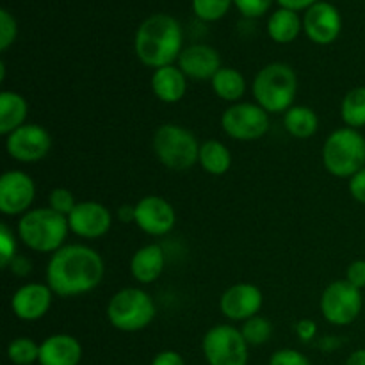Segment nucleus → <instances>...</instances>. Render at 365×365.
Here are the masks:
<instances>
[{"mask_svg": "<svg viewBox=\"0 0 365 365\" xmlns=\"http://www.w3.org/2000/svg\"><path fill=\"white\" fill-rule=\"evenodd\" d=\"M106 266L96 250L86 245H64L52 253L46 266V285L59 298H75L95 291Z\"/></svg>", "mask_w": 365, "mask_h": 365, "instance_id": "obj_1", "label": "nucleus"}, {"mask_svg": "<svg viewBox=\"0 0 365 365\" xmlns=\"http://www.w3.org/2000/svg\"><path fill=\"white\" fill-rule=\"evenodd\" d=\"M182 27L178 20L164 13L152 14L139 25L134 39L138 59L145 66L159 70L178 61L182 53Z\"/></svg>", "mask_w": 365, "mask_h": 365, "instance_id": "obj_2", "label": "nucleus"}, {"mask_svg": "<svg viewBox=\"0 0 365 365\" xmlns=\"http://www.w3.org/2000/svg\"><path fill=\"white\" fill-rule=\"evenodd\" d=\"M70 232L68 217L50 207L32 209L20 216L16 235L29 250L38 253H56L64 246Z\"/></svg>", "mask_w": 365, "mask_h": 365, "instance_id": "obj_3", "label": "nucleus"}, {"mask_svg": "<svg viewBox=\"0 0 365 365\" xmlns=\"http://www.w3.org/2000/svg\"><path fill=\"white\" fill-rule=\"evenodd\" d=\"M252 91L266 113H287L298 95V75L289 64L271 63L255 75Z\"/></svg>", "mask_w": 365, "mask_h": 365, "instance_id": "obj_4", "label": "nucleus"}, {"mask_svg": "<svg viewBox=\"0 0 365 365\" xmlns=\"http://www.w3.org/2000/svg\"><path fill=\"white\" fill-rule=\"evenodd\" d=\"M321 157L328 173L351 178L365 168V138L356 128H337L324 141Z\"/></svg>", "mask_w": 365, "mask_h": 365, "instance_id": "obj_5", "label": "nucleus"}, {"mask_svg": "<svg viewBox=\"0 0 365 365\" xmlns=\"http://www.w3.org/2000/svg\"><path fill=\"white\" fill-rule=\"evenodd\" d=\"M157 316L152 296L139 287L118 291L107 303V319L116 330L134 334L145 330Z\"/></svg>", "mask_w": 365, "mask_h": 365, "instance_id": "obj_6", "label": "nucleus"}, {"mask_svg": "<svg viewBox=\"0 0 365 365\" xmlns=\"http://www.w3.org/2000/svg\"><path fill=\"white\" fill-rule=\"evenodd\" d=\"M200 143L182 125H160L153 134V152L163 166L171 171H187L200 160Z\"/></svg>", "mask_w": 365, "mask_h": 365, "instance_id": "obj_7", "label": "nucleus"}, {"mask_svg": "<svg viewBox=\"0 0 365 365\" xmlns=\"http://www.w3.org/2000/svg\"><path fill=\"white\" fill-rule=\"evenodd\" d=\"M202 351L209 365H248V342L241 330L217 324L205 334Z\"/></svg>", "mask_w": 365, "mask_h": 365, "instance_id": "obj_8", "label": "nucleus"}, {"mask_svg": "<svg viewBox=\"0 0 365 365\" xmlns=\"http://www.w3.org/2000/svg\"><path fill=\"white\" fill-rule=\"evenodd\" d=\"M362 291L348 280H335L321 294L319 309L324 319L335 327H348L364 309Z\"/></svg>", "mask_w": 365, "mask_h": 365, "instance_id": "obj_9", "label": "nucleus"}, {"mask_svg": "<svg viewBox=\"0 0 365 365\" xmlns=\"http://www.w3.org/2000/svg\"><path fill=\"white\" fill-rule=\"evenodd\" d=\"M221 127L235 141H257L269 130V113L259 103L237 102L223 113Z\"/></svg>", "mask_w": 365, "mask_h": 365, "instance_id": "obj_10", "label": "nucleus"}, {"mask_svg": "<svg viewBox=\"0 0 365 365\" xmlns=\"http://www.w3.org/2000/svg\"><path fill=\"white\" fill-rule=\"evenodd\" d=\"M52 148V138L41 125L25 123L6 138V152L18 163H38L45 159Z\"/></svg>", "mask_w": 365, "mask_h": 365, "instance_id": "obj_11", "label": "nucleus"}, {"mask_svg": "<svg viewBox=\"0 0 365 365\" xmlns=\"http://www.w3.org/2000/svg\"><path fill=\"white\" fill-rule=\"evenodd\" d=\"M36 198V184L27 173L6 171L0 177V212L4 216H24Z\"/></svg>", "mask_w": 365, "mask_h": 365, "instance_id": "obj_12", "label": "nucleus"}, {"mask_svg": "<svg viewBox=\"0 0 365 365\" xmlns=\"http://www.w3.org/2000/svg\"><path fill=\"white\" fill-rule=\"evenodd\" d=\"M177 223V212L173 205L163 196H145L135 203V225L145 234L160 237L170 234Z\"/></svg>", "mask_w": 365, "mask_h": 365, "instance_id": "obj_13", "label": "nucleus"}, {"mask_svg": "<svg viewBox=\"0 0 365 365\" xmlns=\"http://www.w3.org/2000/svg\"><path fill=\"white\" fill-rule=\"evenodd\" d=\"M303 31L310 41L317 45H330L342 31V16L330 2H316L303 16Z\"/></svg>", "mask_w": 365, "mask_h": 365, "instance_id": "obj_14", "label": "nucleus"}, {"mask_svg": "<svg viewBox=\"0 0 365 365\" xmlns=\"http://www.w3.org/2000/svg\"><path fill=\"white\" fill-rule=\"evenodd\" d=\"M264 296L257 285L234 284L221 294L220 310L230 321H248L250 317L259 316L262 309Z\"/></svg>", "mask_w": 365, "mask_h": 365, "instance_id": "obj_15", "label": "nucleus"}, {"mask_svg": "<svg viewBox=\"0 0 365 365\" xmlns=\"http://www.w3.org/2000/svg\"><path fill=\"white\" fill-rule=\"evenodd\" d=\"M68 225L78 237L98 239L113 227V214L98 202H81L68 216Z\"/></svg>", "mask_w": 365, "mask_h": 365, "instance_id": "obj_16", "label": "nucleus"}, {"mask_svg": "<svg viewBox=\"0 0 365 365\" xmlns=\"http://www.w3.org/2000/svg\"><path fill=\"white\" fill-rule=\"evenodd\" d=\"M53 291L45 284L39 282H32V284H25L18 289L11 298V309H13L14 316L21 321H38L52 307Z\"/></svg>", "mask_w": 365, "mask_h": 365, "instance_id": "obj_17", "label": "nucleus"}, {"mask_svg": "<svg viewBox=\"0 0 365 365\" xmlns=\"http://www.w3.org/2000/svg\"><path fill=\"white\" fill-rule=\"evenodd\" d=\"M178 68L185 77L195 81H212L214 75L221 70V57L216 48L203 43L189 45L182 50L178 57Z\"/></svg>", "mask_w": 365, "mask_h": 365, "instance_id": "obj_18", "label": "nucleus"}, {"mask_svg": "<svg viewBox=\"0 0 365 365\" xmlns=\"http://www.w3.org/2000/svg\"><path fill=\"white\" fill-rule=\"evenodd\" d=\"M82 346L68 334L50 335L39 344V365H78Z\"/></svg>", "mask_w": 365, "mask_h": 365, "instance_id": "obj_19", "label": "nucleus"}, {"mask_svg": "<svg viewBox=\"0 0 365 365\" xmlns=\"http://www.w3.org/2000/svg\"><path fill=\"white\" fill-rule=\"evenodd\" d=\"M150 84H152L153 95L164 103L180 102L187 91V77L180 68L173 64L153 71Z\"/></svg>", "mask_w": 365, "mask_h": 365, "instance_id": "obj_20", "label": "nucleus"}, {"mask_svg": "<svg viewBox=\"0 0 365 365\" xmlns=\"http://www.w3.org/2000/svg\"><path fill=\"white\" fill-rule=\"evenodd\" d=\"M166 257L160 245H146L130 259V273L139 284H153L163 274Z\"/></svg>", "mask_w": 365, "mask_h": 365, "instance_id": "obj_21", "label": "nucleus"}, {"mask_svg": "<svg viewBox=\"0 0 365 365\" xmlns=\"http://www.w3.org/2000/svg\"><path fill=\"white\" fill-rule=\"evenodd\" d=\"M27 114L29 103L20 93L7 89L0 93V134L7 138L11 132L24 127Z\"/></svg>", "mask_w": 365, "mask_h": 365, "instance_id": "obj_22", "label": "nucleus"}, {"mask_svg": "<svg viewBox=\"0 0 365 365\" xmlns=\"http://www.w3.org/2000/svg\"><path fill=\"white\" fill-rule=\"evenodd\" d=\"M303 29V20H299L298 13L291 9L280 7L271 14L269 21H267V34L271 39L277 43H292L299 36Z\"/></svg>", "mask_w": 365, "mask_h": 365, "instance_id": "obj_23", "label": "nucleus"}, {"mask_svg": "<svg viewBox=\"0 0 365 365\" xmlns=\"http://www.w3.org/2000/svg\"><path fill=\"white\" fill-rule=\"evenodd\" d=\"M200 164L203 170L214 177H221L232 166V153L227 145L216 139H207L200 146Z\"/></svg>", "mask_w": 365, "mask_h": 365, "instance_id": "obj_24", "label": "nucleus"}, {"mask_svg": "<svg viewBox=\"0 0 365 365\" xmlns=\"http://www.w3.org/2000/svg\"><path fill=\"white\" fill-rule=\"evenodd\" d=\"M285 130L296 139H309L319 128V118L307 106H292L284 116Z\"/></svg>", "mask_w": 365, "mask_h": 365, "instance_id": "obj_25", "label": "nucleus"}, {"mask_svg": "<svg viewBox=\"0 0 365 365\" xmlns=\"http://www.w3.org/2000/svg\"><path fill=\"white\" fill-rule=\"evenodd\" d=\"M214 93L225 102L237 103L246 91V81L242 73L235 68L223 66L210 81Z\"/></svg>", "mask_w": 365, "mask_h": 365, "instance_id": "obj_26", "label": "nucleus"}, {"mask_svg": "<svg viewBox=\"0 0 365 365\" xmlns=\"http://www.w3.org/2000/svg\"><path fill=\"white\" fill-rule=\"evenodd\" d=\"M342 121L349 128H362L365 127V86L351 89L344 96L341 106Z\"/></svg>", "mask_w": 365, "mask_h": 365, "instance_id": "obj_27", "label": "nucleus"}, {"mask_svg": "<svg viewBox=\"0 0 365 365\" xmlns=\"http://www.w3.org/2000/svg\"><path fill=\"white\" fill-rule=\"evenodd\" d=\"M7 359L14 365H32L39 362V344L29 337H18L7 346Z\"/></svg>", "mask_w": 365, "mask_h": 365, "instance_id": "obj_28", "label": "nucleus"}, {"mask_svg": "<svg viewBox=\"0 0 365 365\" xmlns=\"http://www.w3.org/2000/svg\"><path fill=\"white\" fill-rule=\"evenodd\" d=\"M241 334L245 337V341L248 342V346H262L273 335V324L266 317L253 316L242 323Z\"/></svg>", "mask_w": 365, "mask_h": 365, "instance_id": "obj_29", "label": "nucleus"}, {"mask_svg": "<svg viewBox=\"0 0 365 365\" xmlns=\"http://www.w3.org/2000/svg\"><path fill=\"white\" fill-rule=\"evenodd\" d=\"M234 0H192V11L203 21L221 20Z\"/></svg>", "mask_w": 365, "mask_h": 365, "instance_id": "obj_30", "label": "nucleus"}, {"mask_svg": "<svg viewBox=\"0 0 365 365\" xmlns=\"http://www.w3.org/2000/svg\"><path fill=\"white\" fill-rule=\"evenodd\" d=\"M14 257H16V237L9 225L2 223L0 225V267L9 269Z\"/></svg>", "mask_w": 365, "mask_h": 365, "instance_id": "obj_31", "label": "nucleus"}, {"mask_svg": "<svg viewBox=\"0 0 365 365\" xmlns=\"http://www.w3.org/2000/svg\"><path fill=\"white\" fill-rule=\"evenodd\" d=\"M50 209L56 210V212L63 214V216H70L71 210L77 207V202H75V196L70 189L66 187H56L48 196Z\"/></svg>", "mask_w": 365, "mask_h": 365, "instance_id": "obj_32", "label": "nucleus"}, {"mask_svg": "<svg viewBox=\"0 0 365 365\" xmlns=\"http://www.w3.org/2000/svg\"><path fill=\"white\" fill-rule=\"evenodd\" d=\"M18 36V25L13 14L7 9L0 11V50L6 52Z\"/></svg>", "mask_w": 365, "mask_h": 365, "instance_id": "obj_33", "label": "nucleus"}, {"mask_svg": "<svg viewBox=\"0 0 365 365\" xmlns=\"http://www.w3.org/2000/svg\"><path fill=\"white\" fill-rule=\"evenodd\" d=\"M269 365H312L303 353L296 349H278L271 355Z\"/></svg>", "mask_w": 365, "mask_h": 365, "instance_id": "obj_34", "label": "nucleus"}, {"mask_svg": "<svg viewBox=\"0 0 365 365\" xmlns=\"http://www.w3.org/2000/svg\"><path fill=\"white\" fill-rule=\"evenodd\" d=\"M234 4L245 16L257 18L262 16L264 13H267V9L271 7L273 0H234Z\"/></svg>", "mask_w": 365, "mask_h": 365, "instance_id": "obj_35", "label": "nucleus"}, {"mask_svg": "<svg viewBox=\"0 0 365 365\" xmlns=\"http://www.w3.org/2000/svg\"><path fill=\"white\" fill-rule=\"evenodd\" d=\"M346 280L356 289H365V260H353L346 269Z\"/></svg>", "mask_w": 365, "mask_h": 365, "instance_id": "obj_36", "label": "nucleus"}, {"mask_svg": "<svg viewBox=\"0 0 365 365\" xmlns=\"http://www.w3.org/2000/svg\"><path fill=\"white\" fill-rule=\"evenodd\" d=\"M348 187H349V195H351V198L365 205V168L349 178Z\"/></svg>", "mask_w": 365, "mask_h": 365, "instance_id": "obj_37", "label": "nucleus"}, {"mask_svg": "<svg viewBox=\"0 0 365 365\" xmlns=\"http://www.w3.org/2000/svg\"><path fill=\"white\" fill-rule=\"evenodd\" d=\"M152 365H185V360L180 353L166 349V351L157 353L155 359L152 360Z\"/></svg>", "mask_w": 365, "mask_h": 365, "instance_id": "obj_38", "label": "nucleus"}, {"mask_svg": "<svg viewBox=\"0 0 365 365\" xmlns=\"http://www.w3.org/2000/svg\"><path fill=\"white\" fill-rule=\"evenodd\" d=\"M296 334L302 339L303 342L312 341L314 335L317 334V324L314 323L312 319H302L298 324H296Z\"/></svg>", "mask_w": 365, "mask_h": 365, "instance_id": "obj_39", "label": "nucleus"}, {"mask_svg": "<svg viewBox=\"0 0 365 365\" xmlns=\"http://www.w3.org/2000/svg\"><path fill=\"white\" fill-rule=\"evenodd\" d=\"M31 260H29L27 257L16 255L13 262H11L9 269L13 271V274H16V277H27V274L31 273Z\"/></svg>", "mask_w": 365, "mask_h": 365, "instance_id": "obj_40", "label": "nucleus"}, {"mask_svg": "<svg viewBox=\"0 0 365 365\" xmlns=\"http://www.w3.org/2000/svg\"><path fill=\"white\" fill-rule=\"evenodd\" d=\"M316 2H319V0H278V4H280L282 7L296 11V13L302 9H309V7H312Z\"/></svg>", "mask_w": 365, "mask_h": 365, "instance_id": "obj_41", "label": "nucleus"}, {"mask_svg": "<svg viewBox=\"0 0 365 365\" xmlns=\"http://www.w3.org/2000/svg\"><path fill=\"white\" fill-rule=\"evenodd\" d=\"M116 216L121 223H130V221L135 223V205H121L118 209Z\"/></svg>", "mask_w": 365, "mask_h": 365, "instance_id": "obj_42", "label": "nucleus"}, {"mask_svg": "<svg viewBox=\"0 0 365 365\" xmlns=\"http://www.w3.org/2000/svg\"><path fill=\"white\" fill-rule=\"evenodd\" d=\"M346 365H365V349H356L346 360Z\"/></svg>", "mask_w": 365, "mask_h": 365, "instance_id": "obj_43", "label": "nucleus"}]
</instances>
